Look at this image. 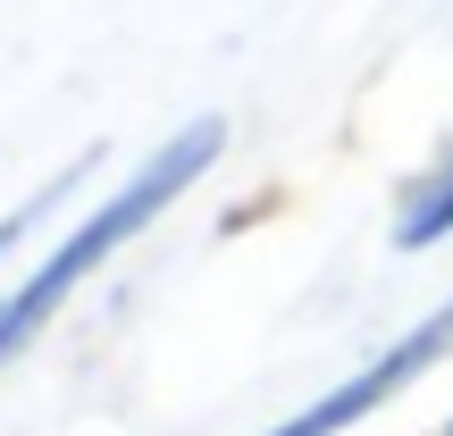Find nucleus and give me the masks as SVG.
Here are the masks:
<instances>
[{
    "label": "nucleus",
    "instance_id": "obj_1",
    "mask_svg": "<svg viewBox=\"0 0 453 436\" xmlns=\"http://www.w3.org/2000/svg\"><path fill=\"white\" fill-rule=\"evenodd\" d=\"M211 160H219V126H211V118H202V126H185V134H177V143H168V151H160V160H143V168H134V177H127V185H118V194H110V202H101V210H93V218H84V226H76V235H67V243H59V252H50V260H42V269H34V277H26V286H17V294H9V302H0V361H9V353H17V344H26V336H34V327H42V319H50V310H59V294H67V286H76V277H84V269H93V260H110V252H118V243H127V235H134V226H143L151 210H160V202H177V194H185V185H194V177H202V168H211Z\"/></svg>",
    "mask_w": 453,
    "mask_h": 436
},
{
    "label": "nucleus",
    "instance_id": "obj_2",
    "mask_svg": "<svg viewBox=\"0 0 453 436\" xmlns=\"http://www.w3.org/2000/svg\"><path fill=\"white\" fill-rule=\"evenodd\" d=\"M445 353H453V302L437 310V319H420V327H411L403 344H387V353H378V361H370L361 378L327 386V394H319L311 411H294V420H286V428H269V436H336V428H353L361 411H378L387 394H403L411 378H420L428 361H445Z\"/></svg>",
    "mask_w": 453,
    "mask_h": 436
},
{
    "label": "nucleus",
    "instance_id": "obj_3",
    "mask_svg": "<svg viewBox=\"0 0 453 436\" xmlns=\"http://www.w3.org/2000/svg\"><path fill=\"white\" fill-rule=\"evenodd\" d=\"M437 235H453V151L403 194V210H395V252H428Z\"/></svg>",
    "mask_w": 453,
    "mask_h": 436
},
{
    "label": "nucleus",
    "instance_id": "obj_4",
    "mask_svg": "<svg viewBox=\"0 0 453 436\" xmlns=\"http://www.w3.org/2000/svg\"><path fill=\"white\" fill-rule=\"evenodd\" d=\"M76 177H84V168H59V185H50V194H34V202H26V210H9V218H0V252H9V243H17V235H34V218H42V210H50V202H59V194H67V185H76Z\"/></svg>",
    "mask_w": 453,
    "mask_h": 436
},
{
    "label": "nucleus",
    "instance_id": "obj_5",
    "mask_svg": "<svg viewBox=\"0 0 453 436\" xmlns=\"http://www.w3.org/2000/svg\"><path fill=\"white\" fill-rule=\"evenodd\" d=\"M445 436H453V428H445Z\"/></svg>",
    "mask_w": 453,
    "mask_h": 436
}]
</instances>
